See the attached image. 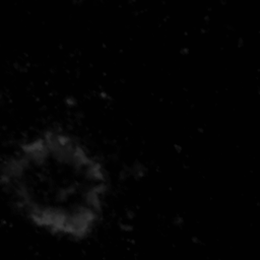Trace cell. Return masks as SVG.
<instances>
[{"label": "cell", "mask_w": 260, "mask_h": 260, "mask_svg": "<svg viewBox=\"0 0 260 260\" xmlns=\"http://www.w3.org/2000/svg\"><path fill=\"white\" fill-rule=\"evenodd\" d=\"M1 183L35 225L72 240L92 233L108 188L101 162L60 130L22 143L3 164Z\"/></svg>", "instance_id": "obj_1"}]
</instances>
